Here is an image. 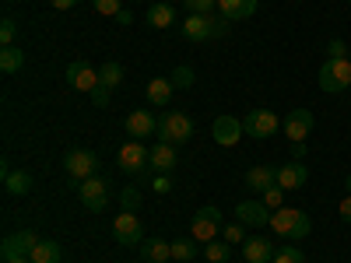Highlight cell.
Returning <instances> with one entry per match:
<instances>
[{"label": "cell", "mask_w": 351, "mask_h": 263, "mask_svg": "<svg viewBox=\"0 0 351 263\" xmlns=\"http://www.w3.org/2000/svg\"><path fill=\"white\" fill-rule=\"evenodd\" d=\"M64 168L74 183H84V179H92L95 168H99V155L95 151H88V148H77V151H67L64 158Z\"/></svg>", "instance_id": "6"}, {"label": "cell", "mask_w": 351, "mask_h": 263, "mask_svg": "<svg viewBox=\"0 0 351 263\" xmlns=\"http://www.w3.org/2000/svg\"><path fill=\"white\" fill-rule=\"evenodd\" d=\"M278 127H281V120H278L271 109H250L246 120H243V130H246L250 137H256V140H267Z\"/></svg>", "instance_id": "8"}, {"label": "cell", "mask_w": 351, "mask_h": 263, "mask_svg": "<svg viewBox=\"0 0 351 263\" xmlns=\"http://www.w3.org/2000/svg\"><path fill=\"white\" fill-rule=\"evenodd\" d=\"M77 200L84 203V211H106V203H109V183L102 179V175H92V179H84L77 183Z\"/></svg>", "instance_id": "5"}, {"label": "cell", "mask_w": 351, "mask_h": 263, "mask_svg": "<svg viewBox=\"0 0 351 263\" xmlns=\"http://www.w3.org/2000/svg\"><path fill=\"white\" fill-rule=\"evenodd\" d=\"M271 186H278V168H271V165H253V168L246 172V190L267 193Z\"/></svg>", "instance_id": "18"}, {"label": "cell", "mask_w": 351, "mask_h": 263, "mask_svg": "<svg viewBox=\"0 0 351 263\" xmlns=\"http://www.w3.org/2000/svg\"><path fill=\"white\" fill-rule=\"evenodd\" d=\"M351 84V60L348 56H341V60H327L324 67H319V88L330 95L344 92V88Z\"/></svg>", "instance_id": "3"}, {"label": "cell", "mask_w": 351, "mask_h": 263, "mask_svg": "<svg viewBox=\"0 0 351 263\" xmlns=\"http://www.w3.org/2000/svg\"><path fill=\"white\" fill-rule=\"evenodd\" d=\"M243 256H246V263H271L274 260V242L263 239V236H253V239L243 242Z\"/></svg>", "instance_id": "19"}, {"label": "cell", "mask_w": 351, "mask_h": 263, "mask_svg": "<svg viewBox=\"0 0 351 263\" xmlns=\"http://www.w3.org/2000/svg\"><path fill=\"white\" fill-rule=\"evenodd\" d=\"M271 263H306V256H302V249L299 246H281L278 253H274V260Z\"/></svg>", "instance_id": "31"}, {"label": "cell", "mask_w": 351, "mask_h": 263, "mask_svg": "<svg viewBox=\"0 0 351 263\" xmlns=\"http://www.w3.org/2000/svg\"><path fill=\"white\" fill-rule=\"evenodd\" d=\"M306 179H309V168L302 162H288V165L278 168V186L281 190H302Z\"/></svg>", "instance_id": "17"}, {"label": "cell", "mask_w": 351, "mask_h": 263, "mask_svg": "<svg viewBox=\"0 0 351 263\" xmlns=\"http://www.w3.org/2000/svg\"><path fill=\"white\" fill-rule=\"evenodd\" d=\"M169 81H172V88H193V71L190 67H176L172 74H169Z\"/></svg>", "instance_id": "33"}, {"label": "cell", "mask_w": 351, "mask_h": 263, "mask_svg": "<svg viewBox=\"0 0 351 263\" xmlns=\"http://www.w3.org/2000/svg\"><path fill=\"white\" fill-rule=\"evenodd\" d=\"M116 21H120V25H130L134 18H130V11H120V14H116Z\"/></svg>", "instance_id": "45"}, {"label": "cell", "mask_w": 351, "mask_h": 263, "mask_svg": "<svg viewBox=\"0 0 351 263\" xmlns=\"http://www.w3.org/2000/svg\"><path fill=\"white\" fill-rule=\"evenodd\" d=\"M67 84L74 88V92H88V95H92V92H95V88H99L102 81H99V71H95L92 64L74 60V64L67 67Z\"/></svg>", "instance_id": "11"}, {"label": "cell", "mask_w": 351, "mask_h": 263, "mask_svg": "<svg viewBox=\"0 0 351 263\" xmlns=\"http://www.w3.org/2000/svg\"><path fill=\"white\" fill-rule=\"evenodd\" d=\"M112 236L120 246H141L144 242V231H141V221L134 218V211H123L112 221Z\"/></svg>", "instance_id": "12"}, {"label": "cell", "mask_w": 351, "mask_h": 263, "mask_svg": "<svg viewBox=\"0 0 351 263\" xmlns=\"http://www.w3.org/2000/svg\"><path fill=\"white\" fill-rule=\"evenodd\" d=\"M4 190L14 193V197L32 193V175L21 172V168H8V165H4Z\"/></svg>", "instance_id": "21"}, {"label": "cell", "mask_w": 351, "mask_h": 263, "mask_svg": "<svg viewBox=\"0 0 351 263\" xmlns=\"http://www.w3.org/2000/svg\"><path fill=\"white\" fill-rule=\"evenodd\" d=\"M327 53H330V60H341V56H348V46H344L341 39H334V42L327 46Z\"/></svg>", "instance_id": "41"}, {"label": "cell", "mask_w": 351, "mask_h": 263, "mask_svg": "<svg viewBox=\"0 0 351 263\" xmlns=\"http://www.w3.org/2000/svg\"><path fill=\"white\" fill-rule=\"evenodd\" d=\"M14 32H18V25L11 18H4V25H0V42L4 46H14Z\"/></svg>", "instance_id": "37"}, {"label": "cell", "mask_w": 351, "mask_h": 263, "mask_svg": "<svg viewBox=\"0 0 351 263\" xmlns=\"http://www.w3.org/2000/svg\"><path fill=\"white\" fill-rule=\"evenodd\" d=\"M127 134H130V140H144V137L158 134V116L148 112V109L130 112V116H127Z\"/></svg>", "instance_id": "13"}, {"label": "cell", "mask_w": 351, "mask_h": 263, "mask_svg": "<svg viewBox=\"0 0 351 263\" xmlns=\"http://www.w3.org/2000/svg\"><path fill=\"white\" fill-rule=\"evenodd\" d=\"M28 260L32 263H60V246L49 242V239H39V246L28 253Z\"/></svg>", "instance_id": "27"}, {"label": "cell", "mask_w": 351, "mask_h": 263, "mask_svg": "<svg viewBox=\"0 0 351 263\" xmlns=\"http://www.w3.org/2000/svg\"><path fill=\"white\" fill-rule=\"evenodd\" d=\"M116 162H120L123 172L137 175V172H144V168L152 165V151H144V144H141V140H127L123 148H120V155H116Z\"/></svg>", "instance_id": "9"}, {"label": "cell", "mask_w": 351, "mask_h": 263, "mask_svg": "<svg viewBox=\"0 0 351 263\" xmlns=\"http://www.w3.org/2000/svg\"><path fill=\"white\" fill-rule=\"evenodd\" d=\"M99 81L106 84V88H116L123 81V67L116 64V60H109V64H102V71H99Z\"/></svg>", "instance_id": "28"}, {"label": "cell", "mask_w": 351, "mask_h": 263, "mask_svg": "<svg viewBox=\"0 0 351 263\" xmlns=\"http://www.w3.org/2000/svg\"><path fill=\"white\" fill-rule=\"evenodd\" d=\"M49 4H53L56 11H71V8H77V0H49Z\"/></svg>", "instance_id": "44"}, {"label": "cell", "mask_w": 351, "mask_h": 263, "mask_svg": "<svg viewBox=\"0 0 351 263\" xmlns=\"http://www.w3.org/2000/svg\"><path fill=\"white\" fill-rule=\"evenodd\" d=\"M8 263H32V260H28V256H21V260H8Z\"/></svg>", "instance_id": "46"}, {"label": "cell", "mask_w": 351, "mask_h": 263, "mask_svg": "<svg viewBox=\"0 0 351 263\" xmlns=\"http://www.w3.org/2000/svg\"><path fill=\"white\" fill-rule=\"evenodd\" d=\"M344 186H348V193H351V172H348V179H344Z\"/></svg>", "instance_id": "47"}, {"label": "cell", "mask_w": 351, "mask_h": 263, "mask_svg": "<svg viewBox=\"0 0 351 263\" xmlns=\"http://www.w3.org/2000/svg\"><path fill=\"white\" fill-rule=\"evenodd\" d=\"M221 236H225V242H228V246H243V242H246L243 221H232V225H225V228H221Z\"/></svg>", "instance_id": "32"}, {"label": "cell", "mask_w": 351, "mask_h": 263, "mask_svg": "<svg viewBox=\"0 0 351 263\" xmlns=\"http://www.w3.org/2000/svg\"><path fill=\"white\" fill-rule=\"evenodd\" d=\"M39 246V236L36 231H28V228H21V231H14V236H8L4 239V246H0V256H4V263L8 260H21V256H28Z\"/></svg>", "instance_id": "10"}, {"label": "cell", "mask_w": 351, "mask_h": 263, "mask_svg": "<svg viewBox=\"0 0 351 263\" xmlns=\"http://www.w3.org/2000/svg\"><path fill=\"white\" fill-rule=\"evenodd\" d=\"M204 256H208L211 263H225V260L232 256V246H228V242H218V239H215V242H208V249H204Z\"/></svg>", "instance_id": "29"}, {"label": "cell", "mask_w": 351, "mask_h": 263, "mask_svg": "<svg viewBox=\"0 0 351 263\" xmlns=\"http://www.w3.org/2000/svg\"><path fill=\"white\" fill-rule=\"evenodd\" d=\"M218 11L225 21H243V18L256 14V0H218Z\"/></svg>", "instance_id": "20"}, {"label": "cell", "mask_w": 351, "mask_h": 263, "mask_svg": "<svg viewBox=\"0 0 351 263\" xmlns=\"http://www.w3.org/2000/svg\"><path fill=\"white\" fill-rule=\"evenodd\" d=\"M348 60H351V53H348Z\"/></svg>", "instance_id": "48"}, {"label": "cell", "mask_w": 351, "mask_h": 263, "mask_svg": "<svg viewBox=\"0 0 351 263\" xmlns=\"http://www.w3.org/2000/svg\"><path fill=\"white\" fill-rule=\"evenodd\" d=\"M158 137L165 144H186L193 137V120L186 112H180V109H169V112H162V120H158Z\"/></svg>", "instance_id": "2"}, {"label": "cell", "mask_w": 351, "mask_h": 263, "mask_svg": "<svg viewBox=\"0 0 351 263\" xmlns=\"http://www.w3.org/2000/svg\"><path fill=\"white\" fill-rule=\"evenodd\" d=\"M291 162H306V140H291Z\"/></svg>", "instance_id": "42"}, {"label": "cell", "mask_w": 351, "mask_h": 263, "mask_svg": "<svg viewBox=\"0 0 351 263\" xmlns=\"http://www.w3.org/2000/svg\"><path fill=\"white\" fill-rule=\"evenodd\" d=\"M211 134H215V140L218 144H225V148H232V144H236L246 130H243V123L236 120V116H218L215 120V127H211Z\"/></svg>", "instance_id": "16"}, {"label": "cell", "mask_w": 351, "mask_h": 263, "mask_svg": "<svg viewBox=\"0 0 351 263\" xmlns=\"http://www.w3.org/2000/svg\"><path fill=\"white\" fill-rule=\"evenodd\" d=\"M218 228H221L218 208H200L193 214V225H190V239L193 242H215L218 239Z\"/></svg>", "instance_id": "7"}, {"label": "cell", "mask_w": 351, "mask_h": 263, "mask_svg": "<svg viewBox=\"0 0 351 263\" xmlns=\"http://www.w3.org/2000/svg\"><path fill=\"white\" fill-rule=\"evenodd\" d=\"M183 36L193 42H208L215 36H225V21H218L215 14H190L183 21Z\"/></svg>", "instance_id": "4"}, {"label": "cell", "mask_w": 351, "mask_h": 263, "mask_svg": "<svg viewBox=\"0 0 351 263\" xmlns=\"http://www.w3.org/2000/svg\"><path fill=\"white\" fill-rule=\"evenodd\" d=\"M271 208L267 203H256V200H243V203H236V218L243 221V225H250V228H263V225H271Z\"/></svg>", "instance_id": "14"}, {"label": "cell", "mask_w": 351, "mask_h": 263, "mask_svg": "<svg viewBox=\"0 0 351 263\" xmlns=\"http://www.w3.org/2000/svg\"><path fill=\"white\" fill-rule=\"evenodd\" d=\"M271 228H274V236H281L288 242H302L313 231V221H309V214H302L295 208H278L271 214Z\"/></svg>", "instance_id": "1"}, {"label": "cell", "mask_w": 351, "mask_h": 263, "mask_svg": "<svg viewBox=\"0 0 351 263\" xmlns=\"http://www.w3.org/2000/svg\"><path fill=\"white\" fill-rule=\"evenodd\" d=\"M180 4L190 11V14H211L218 8V0H180Z\"/></svg>", "instance_id": "34"}, {"label": "cell", "mask_w": 351, "mask_h": 263, "mask_svg": "<svg viewBox=\"0 0 351 263\" xmlns=\"http://www.w3.org/2000/svg\"><path fill=\"white\" fill-rule=\"evenodd\" d=\"M169 99H172V81L169 77H155L148 84V102L152 105H169Z\"/></svg>", "instance_id": "26"}, {"label": "cell", "mask_w": 351, "mask_h": 263, "mask_svg": "<svg viewBox=\"0 0 351 263\" xmlns=\"http://www.w3.org/2000/svg\"><path fill=\"white\" fill-rule=\"evenodd\" d=\"M137 249H141L144 263H165V260H172V242H162V239H144Z\"/></svg>", "instance_id": "22"}, {"label": "cell", "mask_w": 351, "mask_h": 263, "mask_svg": "<svg viewBox=\"0 0 351 263\" xmlns=\"http://www.w3.org/2000/svg\"><path fill=\"white\" fill-rule=\"evenodd\" d=\"M109 92H112V88H106V84H99V88H95V92H92V105H99V109H106V105H109Z\"/></svg>", "instance_id": "39"}, {"label": "cell", "mask_w": 351, "mask_h": 263, "mask_svg": "<svg viewBox=\"0 0 351 263\" xmlns=\"http://www.w3.org/2000/svg\"><path fill=\"white\" fill-rule=\"evenodd\" d=\"M281 197H285V190H281V186H271L267 193H263V203H267L271 211H278V208H281Z\"/></svg>", "instance_id": "38"}, {"label": "cell", "mask_w": 351, "mask_h": 263, "mask_svg": "<svg viewBox=\"0 0 351 263\" xmlns=\"http://www.w3.org/2000/svg\"><path fill=\"white\" fill-rule=\"evenodd\" d=\"M337 214H341V221H348L351 225V193L341 200V208H337Z\"/></svg>", "instance_id": "43"}, {"label": "cell", "mask_w": 351, "mask_h": 263, "mask_svg": "<svg viewBox=\"0 0 351 263\" xmlns=\"http://www.w3.org/2000/svg\"><path fill=\"white\" fill-rule=\"evenodd\" d=\"M176 162H180V158H176V144H158V148H152V168L155 172H172L176 168Z\"/></svg>", "instance_id": "23"}, {"label": "cell", "mask_w": 351, "mask_h": 263, "mask_svg": "<svg viewBox=\"0 0 351 263\" xmlns=\"http://www.w3.org/2000/svg\"><path fill=\"white\" fill-rule=\"evenodd\" d=\"M152 186H155L158 193H169V190H172V179H169V172H158V175H155V183H152Z\"/></svg>", "instance_id": "40"}, {"label": "cell", "mask_w": 351, "mask_h": 263, "mask_svg": "<svg viewBox=\"0 0 351 263\" xmlns=\"http://www.w3.org/2000/svg\"><path fill=\"white\" fill-rule=\"evenodd\" d=\"M197 256V246L190 242V239H176L172 242V260H183V263H190Z\"/></svg>", "instance_id": "30"}, {"label": "cell", "mask_w": 351, "mask_h": 263, "mask_svg": "<svg viewBox=\"0 0 351 263\" xmlns=\"http://www.w3.org/2000/svg\"><path fill=\"white\" fill-rule=\"evenodd\" d=\"M281 127H285L288 140H306L309 130H313V112H309V109H291V112L285 116Z\"/></svg>", "instance_id": "15"}, {"label": "cell", "mask_w": 351, "mask_h": 263, "mask_svg": "<svg viewBox=\"0 0 351 263\" xmlns=\"http://www.w3.org/2000/svg\"><path fill=\"white\" fill-rule=\"evenodd\" d=\"M92 4H95V11L106 14V18H116V14L123 11V0H92Z\"/></svg>", "instance_id": "35"}, {"label": "cell", "mask_w": 351, "mask_h": 263, "mask_svg": "<svg viewBox=\"0 0 351 263\" xmlns=\"http://www.w3.org/2000/svg\"><path fill=\"white\" fill-rule=\"evenodd\" d=\"M120 203H123V211H137V208H141V190H134V186L123 190V193H120Z\"/></svg>", "instance_id": "36"}, {"label": "cell", "mask_w": 351, "mask_h": 263, "mask_svg": "<svg viewBox=\"0 0 351 263\" xmlns=\"http://www.w3.org/2000/svg\"><path fill=\"white\" fill-rule=\"evenodd\" d=\"M21 67H25V53L18 46H4V49H0V71H4V74H18Z\"/></svg>", "instance_id": "25"}, {"label": "cell", "mask_w": 351, "mask_h": 263, "mask_svg": "<svg viewBox=\"0 0 351 263\" xmlns=\"http://www.w3.org/2000/svg\"><path fill=\"white\" fill-rule=\"evenodd\" d=\"M176 21V8L172 4H152L148 8V25L152 28H172Z\"/></svg>", "instance_id": "24"}]
</instances>
